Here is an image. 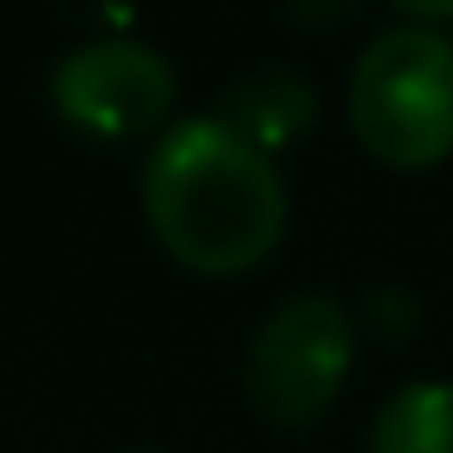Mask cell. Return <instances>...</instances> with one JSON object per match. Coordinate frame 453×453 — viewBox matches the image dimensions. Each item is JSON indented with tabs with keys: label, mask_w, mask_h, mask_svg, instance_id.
<instances>
[{
	"label": "cell",
	"mask_w": 453,
	"mask_h": 453,
	"mask_svg": "<svg viewBox=\"0 0 453 453\" xmlns=\"http://www.w3.org/2000/svg\"><path fill=\"white\" fill-rule=\"evenodd\" d=\"M143 218L180 267L242 273L286 236V180L236 125L180 119L143 162Z\"/></svg>",
	"instance_id": "1"
},
{
	"label": "cell",
	"mask_w": 453,
	"mask_h": 453,
	"mask_svg": "<svg viewBox=\"0 0 453 453\" xmlns=\"http://www.w3.org/2000/svg\"><path fill=\"white\" fill-rule=\"evenodd\" d=\"M354 137L391 168H428L453 156V38L434 26L379 32L348 81Z\"/></svg>",
	"instance_id": "2"
},
{
	"label": "cell",
	"mask_w": 453,
	"mask_h": 453,
	"mask_svg": "<svg viewBox=\"0 0 453 453\" xmlns=\"http://www.w3.org/2000/svg\"><path fill=\"white\" fill-rule=\"evenodd\" d=\"M348 360H354L348 311L329 292H292L255 329L242 385H249V403L267 422L298 428V422H311L335 403V391L348 379Z\"/></svg>",
	"instance_id": "3"
},
{
	"label": "cell",
	"mask_w": 453,
	"mask_h": 453,
	"mask_svg": "<svg viewBox=\"0 0 453 453\" xmlns=\"http://www.w3.org/2000/svg\"><path fill=\"white\" fill-rule=\"evenodd\" d=\"M50 100L75 131L143 137L174 106V63L143 38H88L57 57Z\"/></svg>",
	"instance_id": "4"
},
{
	"label": "cell",
	"mask_w": 453,
	"mask_h": 453,
	"mask_svg": "<svg viewBox=\"0 0 453 453\" xmlns=\"http://www.w3.org/2000/svg\"><path fill=\"white\" fill-rule=\"evenodd\" d=\"M224 125H236L255 150H280L286 137H298L311 119H317V88L298 75V69H280V63H261L249 69L230 94H224Z\"/></svg>",
	"instance_id": "5"
},
{
	"label": "cell",
	"mask_w": 453,
	"mask_h": 453,
	"mask_svg": "<svg viewBox=\"0 0 453 453\" xmlns=\"http://www.w3.org/2000/svg\"><path fill=\"white\" fill-rule=\"evenodd\" d=\"M372 453H453V385H397L372 416Z\"/></svg>",
	"instance_id": "6"
},
{
	"label": "cell",
	"mask_w": 453,
	"mask_h": 453,
	"mask_svg": "<svg viewBox=\"0 0 453 453\" xmlns=\"http://www.w3.org/2000/svg\"><path fill=\"white\" fill-rule=\"evenodd\" d=\"M131 453H162V447H131Z\"/></svg>",
	"instance_id": "7"
}]
</instances>
